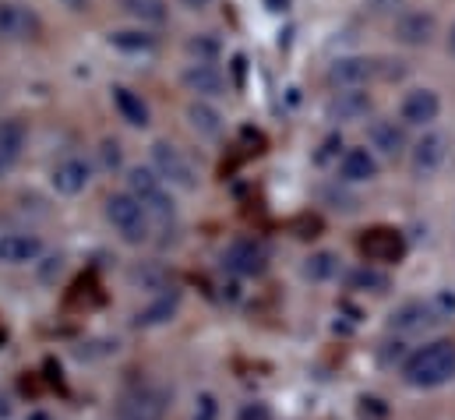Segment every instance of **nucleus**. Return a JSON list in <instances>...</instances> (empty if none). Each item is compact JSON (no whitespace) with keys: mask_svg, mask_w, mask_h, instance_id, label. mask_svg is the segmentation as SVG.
<instances>
[{"mask_svg":"<svg viewBox=\"0 0 455 420\" xmlns=\"http://www.w3.org/2000/svg\"><path fill=\"white\" fill-rule=\"evenodd\" d=\"M455 378V339H431L403 360V382L410 389H442Z\"/></svg>","mask_w":455,"mask_h":420,"instance_id":"f257e3e1","label":"nucleus"},{"mask_svg":"<svg viewBox=\"0 0 455 420\" xmlns=\"http://www.w3.org/2000/svg\"><path fill=\"white\" fill-rule=\"evenodd\" d=\"M170 407H173L170 389L145 382V385L127 389V392L116 400L114 420H166Z\"/></svg>","mask_w":455,"mask_h":420,"instance_id":"f03ea898","label":"nucleus"},{"mask_svg":"<svg viewBox=\"0 0 455 420\" xmlns=\"http://www.w3.org/2000/svg\"><path fill=\"white\" fill-rule=\"evenodd\" d=\"M107 222L114 226L124 244H145L152 237V215L141 209V202L127 191L107 198Z\"/></svg>","mask_w":455,"mask_h":420,"instance_id":"7ed1b4c3","label":"nucleus"},{"mask_svg":"<svg viewBox=\"0 0 455 420\" xmlns=\"http://www.w3.org/2000/svg\"><path fill=\"white\" fill-rule=\"evenodd\" d=\"M152 170L163 184H173L180 191H195L198 188V170L195 163L184 156V149H177L173 141H156L152 145Z\"/></svg>","mask_w":455,"mask_h":420,"instance_id":"20e7f679","label":"nucleus"},{"mask_svg":"<svg viewBox=\"0 0 455 420\" xmlns=\"http://www.w3.org/2000/svg\"><path fill=\"white\" fill-rule=\"evenodd\" d=\"M127 195H134L141 202V209L156 219H173V198L166 191V184L156 177V170H145V166H134L127 174Z\"/></svg>","mask_w":455,"mask_h":420,"instance_id":"39448f33","label":"nucleus"},{"mask_svg":"<svg viewBox=\"0 0 455 420\" xmlns=\"http://www.w3.org/2000/svg\"><path fill=\"white\" fill-rule=\"evenodd\" d=\"M223 269L233 276H243V279H254L268 269V247L254 237H236L229 240L227 251H223Z\"/></svg>","mask_w":455,"mask_h":420,"instance_id":"423d86ee","label":"nucleus"},{"mask_svg":"<svg viewBox=\"0 0 455 420\" xmlns=\"http://www.w3.org/2000/svg\"><path fill=\"white\" fill-rule=\"evenodd\" d=\"M43 21L28 4L0 0V43H28L39 39Z\"/></svg>","mask_w":455,"mask_h":420,"instance_id":"0eeeda50","label":"nucleus"},{"mask_svg":"<svg viewBox=\"0 0 455 420\" xmlns=\"http://www.w3.org/2000/svg\"><path fill=\"white\" fill-rule=\"evenodd\" d=\"M449 159V138L442 131H427L424 138H417V145L410 149V170L424 181L435 177Z\"/></svg>","mask_w":455,"mask_h":420,"instance_id":"6e6552de","label":"nucleus"},{"mask_svg":"<svg viewBox=\"0 0 455 420\" xmlns=\"http://www.w3.org/2000/svg\"><path fill=\"white\" fill-rule=\"evenodd\" d=\"M180 82L188 93H195L198 100H216V96H227V75L209 64V61H195L180 71Z\"/></svg>","mask_w":455,"mask_h":420,"instance_id":"1a4fd4ad","label":"nucleus"},{"mask_svg":"<svg viewBox=\"0 0 455 420\" xmlns=\"http://www.w3.org/2000/svg\"><path fill=\"white\" fill-rule=\"evenodd\" d=\"M378 75V61L360 57V53H346L336 57L329 68V85L332 89H360L363 82H371Z\"/></svg>","mask_w":455,"mask_h":420,"instance_id":"9d476101","label":"nucleus"},{"mask_svg":"<svg viewBox=\"0 0 455 420\" xmlns=\"http://www.w3.org/2000/svg\"><path fill=\"white\" fill-rule=\"evenodd\" d=\"M89 181H92V166H89L82 156H68V159H60V163L50 170V184H53V191L64 195V198L82 195V191L89 188Z\"/></svg>","mask_w":455,"mask_h":420,"instance_id":"9b49d317","label":"nucleus"},{"mask_svg":"<svg viewBox=\"0 0 455 420\" xmlns=\"http://www.w3.org/2000/svg\"><path fill=\"white\" fill-rule=\"evenodd\" d=\"M360 251L367 262H381V265H392V262H403L406 254V240L399 230H388V226H378L371 230L363 240H360Z\"/></svg>","mask_w":455,"mask_h":420,"instance_id":"f8f14e48","label":"nucleus"},{"mask_svg":"<svg viewBox=\"0 0 455 420\" xmlns=\"http://www.w3.org/2000/svg\"><path fill=\"white\" fill-rule=\"evenodd\" d=\"M438 113H442V96L435 89H413V93L403 96V106H399L403 127L406 124L410 127H427V124L438 120Z\"/></svg>","mask_w":455,"mask_h":420,"instance_id":"ddd939ff","label":"nucleus"},{"mask_svg":"<svg viewBox=\"0 0 455 420\" xmlns=\"http://www.w3.org/2000/svg\"><path fill=\"white\" fill-rule=\"evenodd\" d=\"M438 321H442V315L435 311V301H406V304L395 308L388 328L392 332H403V335H413V332H427Z\"/></svg>","mask_w":455,"mask_h":420,"instance_id":"4468645a","label":"nucleus"},{"mask_svg":"<svg viewBox=\"0 0 455 420\" xmlns=\"http://www.w3.org/2000/svg\"><path fill=\"white\" fill-rule=\"evenodd\" d=\"M435 28L438 21L431 11H406L395 18V39L403 46H427L435 39Z\"/></svg>","mask_w":455,"mask_h":420,"instance_id":"2eb2a0df","label":"nucleus"},{"mask_svg":"<svg viewBox=\"0 0 455 420\" xmlns=\"http://www.w3.org/2000/svg\"><path fill=\"white\" fill-rule=\"evenodd\" d=\"M367 141L371 149H378L381 156H399L406 149V127L403 120H392V117H374L367 124Z\"/></svg>","mask_w":455,"mask_h":420,"instance_id":"dca6fc26","label":"nucleus"},{"mask_svg":"<svg viewBox=\"0 0 455 420\" xmlns=\"http://www.w3.org/2000/svg\"><path fill=\"white\" fill-rule=\"evenodd\" d=\"M25 138H28L25 120H18V117L0 120V177H4V174H11V170H14V163L21 159Z\"/></svg>","mask_w":455,"mask_h":420,"instance_id":"f3484780","label":"nucleus"},{"mask_svg":"<svg viewBox=\"0 0 455 420\" xmlns=\"http://www.w3.org/2000/svg\"><path fill=\"white\" fill-rule=\"evenodd\" d=\"M325 113H329V120H336V124H356V120H363V117L371 113V96L360 93V89H342V93H336V96L329 100Z\"/></svg>","mask_w":455,"mask_h":420,"instance_id":"a211bd4d","label":"nucleus"},{"mask_svg":"<svg viewBox=\"0 0 455 420\" xmlns=\"http://www.w3.org/2000/svg\"><path fill=\"white\" fill-rule=\"evenodd\" d=\"M378 177V159L371 149H346L339 159L342 184H371Z\"/></svg>","mask_w":455,"mask_h":420,"instance_id":"6ab92c4d","label":"nucleus"},{"mask_svg":"<svg viewBox=\"0 0 455 420\" xmlns=\"http://www.w3.org/2000/svg\"><path fill=\"white\" fill-rule=\"evenodd\" d=\"M43 254V240L32 233H4L0 237V265H28Z\"/></svg>","mask_w":455,"mask_h":420,"instance_id":"aec40b11","label":"nucleus"},{"mask_svg":"<svg viewBox=\"0 0 455 420\" xmlns=\"http://www.w3.org/2000/svg\"><path fill=\"white\" fill-rule=\"evenodd\" d=\"M177 311H180V290L166 287V290H159V294L134 315V325H141V328H156V325H166Z\"/></svg>","mask_w":455,"mask_h":420,"instance_id":"412c9836","label":"nucleus"},{"mask_svg":"<svg viewBox=\"0 0 455 420\" xmlns=\"http://www.w3.org/2000/svg\"><path fill=\"white\" fill-rule=\"evenodd\" d=\"M114 106H116V113H120L131 127H145V124H148V103H145L134 89H127V85H114Z\"/></svg>","mask_w":455,"mask_h":420,"instance_id":"4be33fe9","label":"nucleus"},{"mask_svg":"<svg viewBox=\"0 0 455 420\" xmlns=\"http://www.w3.org/2000/svg\"><path fill=\"white\" fill-rule=\"evenodd\" d=\"M188 124L202 134V138H220L223 134V113L209 103H191L188 106Z\"/></svg>","mask_w":455,"mask_h":420,"instance_id":"5701e85b","label":"nucleus"},{"mask_svg":"<svg viewBox=\"0 0 455 420\" xmlns=\"http://www.w3.org/2000/svg\"><path fill=\"white\" fill-rule=\"evenodd\" d=\"M131 18L145 21V25H163L170 18V4L166 0H116Z\"/></svg>","mask_w":455,"mask_h":420,"instance_id":"b1692460","label":"nucleus"},{"mask_svg":"<svg viewBox=\"0 0 455 420\" xmlns=\"http://www.w3.org/2000/svg\"><path fill=\"white\" fill-rule=\"evenodd\" d=\"M346 283H349V290H363V294H385V290H388V276H385L381 269H374V265L353 269V272L346 276Z\"/></svg>","mask_w":455,"mask_h":420,"instance_id":"393cba45","label":"nucleus"},{"mask_svg":"<svg viewBox=\"0 0 455 420\" xmlns=\"http://www.w3.org/2000/svg\"><path fill=\"white\" fill-rule=\"evenodd\" d=\"M336 272H339V258H336L332 251H318V254H311L307 265H304V276L315 279V283H325V279H332Z\"/></svg>","mask_w":455,"mask_h":420,"instance_id":"a878e982","label":"nucleus"},{"mask_svg":"<svg viewBox=\"0 0 455 420\" xmlns=\"http://www.w3.org/2000/svg\"><path fill=\"white\" fill-rule=\"evenodd\" d=\"M110 43H114L116 50H124V53H145V50L156 46V39L145 36V32H114Z\"/></svg>","mask_w":455,"mask_h":420,"instance_id":"bb28decb","label":"nucleus"},{"mask_svg":"<svg viewBox=\"0 0 455 420\" xmlns=\"http://www.w3.org/2000/svg\"><path fill=\"white\" fill-rule=\"evenodd\" d=\"M191 420H220V400L212 392H198L191 407Z\"/></svg>","mask_w":455,"mask_h":420,"instance_id":"cd10ccee","label":"nucleus"},{"mask_svg":"<svg viewBox=\"0 0 455 420\" xmlns=\"http://www.w3.org/2000/svg\"><path fill=\"white\" fill-rule=\"evenodd\" d=\"M236 420H272V410H268V403H243Z\"/></svg>","mask_w":455,"mask_h":420,"instance_id":"c85d7f7f","label":"nucleus"},{"mask_svg":"<svg viewBox=\"0 0 455 420\" xmlns=\"http://www.w3.org/2000/svg\"><path fill=\"white\" fill-rule=\"evenodd\" d=\"M100 152H103V166H107V170H116V166H120V145H116V141H103Z\"/></svg>","mask_w":455,"mask_h":420,"instance_id":"c756f323","label":"nucleus"},{"mask_svg":"<svg viewBox=\"0 0 455 420\" xmlns=\"http://www.w3.org/2000/svg\"><path fill=\"white\" fill-rule=\"evenodd\" d=\"M336 149H342L339 134H332V138H329V141H325V145H322V152H318V163H325V159H329V156H332V152H336Z\"/></svg>","mask_w":455,"mask_h":420,"instance_id":"7c9ffc66","label":"nucleus"},{"mask_svg":"<svg viewBox=\"0 0 455 420\" xmlns=\"http://www.w3.org/2000/svg\"><path fill=\"white\" fill-rule=\"evenodd\" d=\"M64 7H71V11H85L89 7V0H60Z\"/></svg>","mask_w":455,"mask_h":420,"instance_id":"2f4dec72","label":"nucleus"},{"mask_svg":"<svg viewBox=\"0 0 455 420\" xmlns=\"http://www.w3.org/2000/svg\"><path fill=\"white\" fill-rule=\"evenodd\" d=\"M180 4H188V7H195V11H202V7H209L212 0H180Z\"/></svg>","mask_w":455,"mask_h":420,"instance_id":"473e14b6","label":"nucleus"},{"mask_svg":"<svg viewBox=\"0 0 455 420\" xmlns=\"http://www.w3.org/2000/svg\"><path fill=\"white\" fill-rule=\"evenodd\" d=\"M449 53H455V21H452V28H449Z\"/></svg>","mask_w":455,"mask_h":420,"instance_id":"72a5a7b5","label":"nucleus"},{"mask_svg":"<svg viewBox=\"0 0 455 420\" xmlns=\"http://www.w3.org/2000/svg\"><path fill=\"white\" fill-rule=\"evenodd\" d=\"M28 420H50V417H46V414H32Z\"/></svg>","mask_w":455,"mask_h":420,"instance_id":"f704fd0d","label":"nucleus"}]
</instances>
